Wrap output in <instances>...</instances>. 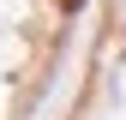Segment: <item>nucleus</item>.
<instances>
[{
	"instance_id": "obj_1",
	"label": "nucleus",
	"mask_w": 126,
	"mask_h": 120,
	"mask_svg": "<svg viewBox=\"0 0 126 120\" xmlns=\"http://www.w3.org/2000/svg\"><path fill=\"white\" fill-rule=\"evenodd\" d=\"M78 0H0V120H30L48 96Z\"/></svg>"
},
{
	"instance_id": "obj_2",
	"label": "nucleus",
	"mask_w": 126,
	"mask_h": 120,
	"mask_svg": "<svg viewBox=\"0 0 126 120\" xmlns=\"http://www.w3.org/2000/svg\"><path fill=\"white\" fill-rule=\"evenodd\" d=\"M66 120H126V0H102V24Z\"/></svg>"
}]
</instances>
